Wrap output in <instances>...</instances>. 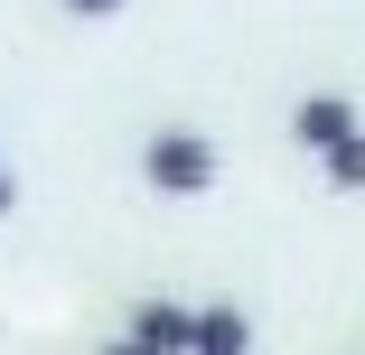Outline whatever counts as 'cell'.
Returning a JSON list of instances; mask_svg holds the SVG:
<instances>
[{
  "label": "cell",
  "instance_id": "8",
  "mask_svg": "<svg viewBox=\"0 0 365 355\" xmlns=\"http://www.w3.org/2000/svg\"><path fill=\"white\" fill-rule=\"evenodd\" d=\"M10 196H19V187H10V169H0V216H10Z\"/></svg>",
  "mask_w": 365,
  "mask_h": 355
},
{
  "label": "cell",
  "instance_id": "1",
  "mask_svg": "<svg viewBox=\"0 0 365 355\" xmlns=\"http://www.w3.org/2000/svg\"><path fill=\"white\" fill-rule=\"evenodd\" d=\"M140 178L160 196H206L215 187V140L206 131H160L150 150H140Z\"/></svg>",
  "mask_w": 365,
  "mask_h": 355
},
{
  "label": "cell",
  "instance_id": "4",
  "mask_svg": "<svg viewBox=\"0 0 365 355\" xmlns=\"http://www.w3.org/2000/svg\"><path fill=\"white\" fill-rule=\"evenodd\" d=\"M244 346H253V318H244L235 300L197 309V355H244Z\"/></svg>",
  "mask_w": 365,
  "mask_h": 355
},
{
  "label": "cell",
  "instance_id": "7",
  "mask_svg": "<svg viewBox=\"0 0 365 355\" xmlns=\"http://www.w3.org/2000/svg\"><path fill=\"white\" fill-rule=\"evenodd\" d=\"M103 355H150V346H131V337H113V346H103Z\"/></svg>",
  "mask_w": 365,
  "mask_h": 355
},
{
  "label": "cell",
  "instance_id": "2",
  "mask_svg": "<svg viewBox=\"0 0 365 355\" xmlns=\"http://www.w3.org/2000/svg\"><path fill=\"white\" fill-rule=\"evenodd\" d=\"M290 140H300V150H319V159H337L346 140H356V103H337V94H309L300 112H290Z\"/></svg>",
  "mask_w": 365,
  "mask_h": 355
},
{
  "label": "cell",
  "instance_id": "5",
  "mask_svg": "<svg viewBox=\"0 0 365 355\" xmlns=\"http://www.w3.org/2000/svg\"><path fill=\"white\" fill-rule=\"evenodd\" d=\"M328 187H365V131H356V140H346V150L328 159Z\"/></svg>",
  "mask_w": 365,
  "mask_h": 355
},
{
  "label": "cell",
  "instance_id": "3",
  "mask_svg": "<svg viewBox=\"0 0 365 355\" xmlns=\"http://www.w3.org/2000/svg\"><path fill=\"white\" fill-rule=\"evenodd\" d=\"M131 346H150V355H197V309L140 300V309H131Z\"/></svg>",
  "mask_w": 365,
  "mask_h": 355
},
{
  "label": "cell",
  "instance_id": "6",
  "mask_svg": "<svg viewBox=\"0 0 365 355\" xmlns=\"http://www.w3.org/2000/svg\"><path fill=\"white\" fill-rule=\"evenodd\" d=\"M66 10H76V19H113L122 0H66Z\"/></svg>",
  "mask_w": 365,
  "mask_h": 355
}]
</instances>
